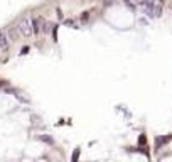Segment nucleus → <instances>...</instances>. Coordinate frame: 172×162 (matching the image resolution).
<instances>
[{"mask_svg": "<svg viewBox=\"0 0 172 162\" xmlns=\"http://www.w3.org/2000/svg\"><path fill=\"white\" fill-rule=\"evenodd\" d=\"M142 5L145 9V14L150 19H157L162 14V3H159V2H143Z\"/></svg>", "mask_w": 172, "mask_h": 162, "instance_id": "1", "label": "nucleus"}, {"mask_svg": "<svg viewBox=\"0 0 172 162\" xmlns=\"http://www.w3.org/2000/svg\"><path fill=\"white\" fill-rule=\"evenodd\" d=\"M17 31H19V34L24 35V37H31V35L34 34L31 19H29V17H24V19L19 22V26H17Z\"/></svg>", "mask_w": 172, "mask_h": 162, "instance_id": "2", "label": "nucleus"}, {"mask_svg": "<svg viewBox=\"0 0 172 162\" xmlns=\"http://www.w3.org/2000/svg\"><path fill=\"white\" fill-rule=\"evenodd\" d=\"M31 22H32V31H34V34H39V32L42 31V27H44V19H42V17L31 19Z\"/></svg>", "mask_w": 172, "mask_h": 162, "instance_id": "3", "label": "nucleus"}, {"mask_svg": "<svg viewBox=\"0 0 172 162\" xmlns=\"http://www.w3.org/2000/svg\"><path fill=\"white\" fill-rule=\"evenodd\" d=\"M10 46V39L5 31H0V51H7Z\"/></svg>", "mask_w": 172, "mask_h": 162, "instance_id": "4", "label": "nucleus"}, {"mask_svg": "<svg viewBox=\"0 0 172 162\" xmlns=\"http://www.w3.org/2000/svg\"><path fill=\"white\" fill-rule=\"evenodd\" d=\"M64 24H66V26H69V27H73V29H78V24L74 22V20H71V19L64 20Z\"/></svg>", "mask_w": 172, "mask_h": 162, "instance_id": "5", "label": "nucleus"}, {"mask_svg": "<svg viewBox=\"0 0 172 162\" xmlns=\"http://www.w3.org/2000/svg\"><path fill=\"white\" fill-rule=\"evenodd\" d=\"M88 15H89V12H83V15H81V20H88Z\"/></svg>", "mask_w": 172, "mask_h": 162, "instance_id": "6", "label": "nucleus"}, {"mask_svg": "<svg viewBox=\"0 0 172 162\" xmlns=\"http://www.w3.org/2000/svg\"><path fill=\"white\" fill-rule=\"evenodd\" d=\"M78 157H80V149H78L76 152L73 154V160H78Z\"/></svg>", "mask_w": 172, "mask_h": 162, "instance_id": "7", "label": "nucleus"}, {"mask_svg": "<svg viewBox=\"0 0 172 162\" xmlns=\"http://www.w3.org/2000/svg\"><path fill=\"white\" fill-rule=\"evenodd\" d=\"M2 85H3V83H2V81H0V86H2Z\"/></svg>", "mask_w": 172, "mask_h": 162, "instance_id": "8", "label": "nucleus"}]
</instances>
